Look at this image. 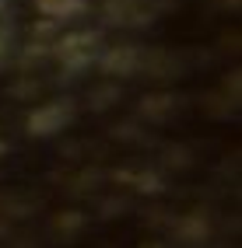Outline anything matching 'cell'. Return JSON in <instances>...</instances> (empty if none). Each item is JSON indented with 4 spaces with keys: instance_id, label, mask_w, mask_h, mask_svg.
Returning a JSON list of instances; mask_svg holds the SVG:
<instances>
[{
    "instance_id": "cell-1",
    "label": "cell",
    "mask_w": 242,
    "mask_h": 248,
    "mask_svg": "<svg viewBox=\"0 0 242 248\" xmlns=\"http://www.w3.org/2000/svg\"><path fill=\"white\" fill-rule=\"evenodd\" d=\"M70 119H74V102L56 98V102L32 108L28 119H25V129H28V137H56L70 126Z\"/></svg>"
},
{
    "instance_id": "cell-2",
    "label": "cell",
    "mask_w": 242,
    "mask_h": 248,
    "mask_svg": "<svg viewBox=\"0 0 242 248\" xmlns=\"http://www.w3.org/2000/svg\"><path fill=\"white\" fill-rule=\"evenodd\" d=\"M95 46H99V35L91 31H74V35L60 39V60L67 63L70 70H81L95 60Z\"/></svg>"
},
{
    "instance_id": "cell-3",
    "label": "cell",
    "mask_w": 242,
    "mask_h": 248,
    "mask_svg": "<svg viewBox=\"0 0 242 248\" xmlns=\"http://www.w3.org/2000/svg\"><path fill=\"white\" fill-rule=\"evenodd\" d=\"M35 11L42 14L46 21H77L85 18V14L91 11L88 0H35Z\"/></svg>"
},
{
    "instance_id": "cell-4",
    "label": "cell",
    "mask_w": 242,
    "mask_h": 248,
    "mask_svg": "<svg viewBox=\"0 0 242 248\" xmlns=\"http://www.w3.org/2000/svg\"><path fill=\"white\" fill-rule=\"evenodd\" d=\"M140 67V49L137 46H116V49H109V53L102 56V70L112 74V77H126V74H134Z\"/></svg>"
},
{
    "instance_id": "cell-5",
    "label": "cell",
    "mask_w": 242,
    "mask_h": 248,
    "mask_svg": "<svg viewBox=\"0 0 242 248\" xmlns=\"http://www.w3.org/2000/svg\"><path fill=\"white\" fill-rule=\"evenodd\" d=\"M4 56H7V42L0 39V63H4Z\"/></svg>"
},
{
    "instance_id": "cell-6",
    "label": "cell",
    "mask_w": 242,
    "mask_h": 248,
    "mask_svg": "<svg viewBox=\"0 0 242 248\" xmlns=\"http://www.w3.org/2000/svg\"><path fill=\"white\" fill-rule=\"evenodd\" d=\"M4 151H7V147H4V143H0V154H4Z\"/></svg>"
},
{
    "instance_id": "cell-7",
    "label": "cell",
    "mask_w": 242,
    "mask_h": 248,
    "mask_svg": "<svg viewBox=\"0 0 242 248\" xmlns=\"http://www.w3.org/2000/svg\"><path fill=\"white\" fill-rule=\"evenodd\" d=\"M0 7H4V0H0Z\"/></svg>"
}]
</instances>
